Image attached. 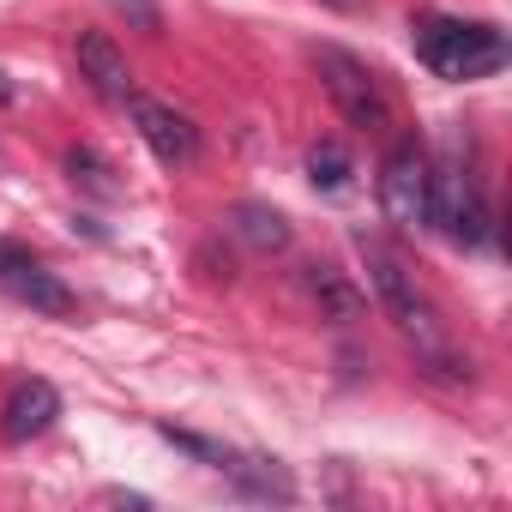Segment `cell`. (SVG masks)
<instances>
[{
  "mask_svg": "<svg viewBox=\"0 0 512 512\" xmlns=\"http://www.w3.org/2000/svg\"><path fill=\"white\" fill-rule=\"evenodd\" d=\"M428 223L452 247H488V205L476 193V175L458 157L428 163Z\"/></svg>",
  "mask_w": 512,
  "mask_h": 512,
  "instance_id": "obj_4",
  "label": "cell"
},
{
  "mask_svg": "<svg viewBox=\"0 0 512 512\" xmlns=\"http://www.w3.org/2000/svg\"><path fill=\"white\" fill-rule=\"evenodd\" d=\"M115 7H127V13H133L145 31H157V7H151V0H115Z\"/></svg>",
  "mask_w": 512,
  "mask_h": 512,
  "instance_id": "obj_16",
  "label": "cell"
},
{
  "mask_svg": "<svg viewBox=\"0 0 512 512\" xmlns=\"http://www.w3.org/2000/svg\"><path fill=\"white\" fill-rule=\"evenodd\" d=\"M247 494H260V500H290L296 494V482H290V470L278 464V458H235L229 452V464H223Z\"/></svg>",
  "mask_w": 512,
  "mask_h": 512,
  "instance_id": "obj_12",
  "label": "cell"
},
{
  "mask_svg": "<svg viewBox=\"0 0 512 512\" xmlns=\"http://www.w3.org/2000/svg\"><path fill=\"white\" fill-rule=\"evenodd\" d=\"M416 55L422 67H434L440 79H488L506 67V37L500 25H482V19H446V13H422L416 19Z\"/></svg>",
  "mask_w": 512,
  "mask_h": 512,
  "instance_id": "obj_1",
  "label": "cell"
},
{
  "mask_svg": "<svg viewBox=\"0 0 512 512\" xmlns=\"http://www.w3.org/2000/svg\"><path fill=\"white\" fill-rule=\"evenodd\" d=\"M235 235H241L247 247H260V253H284V247H290V217L247 199V205H235Z\"/></svg>",
  "mask_w": 512,
  "mask_h": 512,
  "instance_id": "obj_11",
  "label": "cell"
},
{
  "mask_svg": "<svg viewBox=\"0 0 512 512\" xmlns=\"http://www.w3.org/2000/svg\"><path fill=\"white\" fill-rule=\"evenodd\" d=\"M79 73H85V85H91L103 103H127V97H133V67H127V55H121L103 31H85V37H79Z\"/></svg>",
  "mask_w": 512,
  "mask_h": 512,
  "instance_id": "obj_9",
  "label": "cell"
},
{
  "mask_svg": "<svg viewBox=\"0 0 512 512\" xmlns=\"http://www.w3.org/2000/svg\"><path fill=\"white\" fill-rule=\"evenodd\" d=\"M380 205H386V217L398 229H422L428 223V151L416 145V133L392 145V157L380 169Z\"/></svg>",
  "mask_w": 512,
  "mask_h": 512,
  "instance_id": "obj_5",
  "label": "cell"
},
{
  "mask_svg": "<svg viewBox=\"0 0 512 512\" xmlns=\"http://www.w3.org/2000/svg\"><path fill=\"white\" fill-rule=\"evenodd\" d=\"M13 260V241H0V266H7Z\"/></svg>",
  "mask_w": 512,
  "mask_h": 512,
  "instance_id": "obj_19",
  "label": "cell"
},
{
  "mask_svg": "<svg viewBox=\"0 0 512 512\" xmlns=\"http://www.w3.org/2000/svg\"><path fill=\"white\" fill-rule=\"evenodd\" d=\"M350 175H356V163H350V151H344V145L320 139V145L308 151V181H314L320 193H344V187H350Z\"/></svg>",
  "mask_w": 512,
  "mask_h": 512,
  "instance_id": "obj_13",
  "label": "cell"
},
{
  "mask_svg": "<svg viewBox=\"0 0 512 512\" xmlns=\"http://www.w3.org/2000/svg\"><path fill=\"white\" fill-rule=\"evenodd\" d=\"M0 103H13V79L7 73H0Z\"/></svg>",
  "mask_w": 512,
  "mask_h": 512,
  "instance_id": "obj_18",
  "label": "cell"
},
{
  "mask_svg": "<svg viewBox=\"0 0 512 512\" xmlns=\"http://www.w3.org/2000/svg\"><path fill=\"white\" fill-rule=\"evenodd\" d=\"M314 67H320V79H326V97L338 103V115H344L350 127H362V133H386V127H392V103H386V91H380V79H374L368 61H356V55L338 49V43H320V49H314Z\"/></svg>",
  "mask_w": 512,
  "mask_h": 512,
  "instance_id": "obj_3",
  "label": "cell"
},
{
  "mask_svg": "<svg viewBox=\"0 0 512 512\" xmlns=\"http://www.w3.org/2000/svg\"><path fill=\"white\" fill-rule=\"evenodd\" d=\"M0 284H7V296L25 302L31 314H49V320H73V314H79V296H73L49 266H37L31 253H19V247H13V260L0 266Z\"/></svg>",
  "mask_w": 512,
  "mask_h": 512,
  "instance_id": "obj_7",
  "label": "cell"
},
{
  "mask_svg": "<svg viewBox=\"0 0 512 512\" xmlns=\"http://www.w3.org/2000/svg\"><path fill=\"white\" fill-rule=\"evenodd\" d=\"M362 247V266H368V284H374V296H380V308L398 320V332L404 338H416V350L434 362V368H452V356H446V332H440V320H434V308L422 302V290H416V278L404 272V260L386 247V241H356Z\"/></svg>",
  "mask_w": 512,
  "mask_h": 512,
  "instance_id": "obj_2",
  "label": "cell"
},
{
  "mask_svg": "<svg viewBox=\"0 0 512 512\" xmlns=\"http://www.w3.org/2000/svg\"><path fill=\"white\" fill-rule=\"evenodd\" d=\"M320 7H338V13H362L368 0H320Z\"/></svg>",
  "mask_w": 512,
  "mask_h": 512,
  "instance_id": "obj_17",
  "label": "cell"
},
{
  "mask_svg": "<svg viewBox=\"0 0 512 512\" xmlns=\"http://www.w3.org/2000/svg\"><path fill=\"white\" fill-rule=\"evenodd\" d=\"M55 416H61V392H55L49 380H19V386L7 392V404H0V434H7L13 446H25V440L49 434Z\"/></svg>",
  "mask_w": 512,
  "mask_h": 512,
  "instance_id": "obj_8",
  "label": "cell"
},
{
  "mask_svg": "<svg viewBox=\"0 0 512 512\" xmlns=\"http://www.w3.org/2000/svg\"><path fill=\"white\" fill-rule=\"evenodd\" d=\"M157 434H163V440H175L181 452H193V458H199V464H211V470H223V464H229V446H217V440H205V434H187V428H169V422H163Z\"/></svg>",
  "mask_w": 512,
  "mask_h": 512,
  "instance_id": "obj_15",
  "label": "cell"
},
{
  "mask_svg": "<svg viewBox=\"0 0 512 512\" xmlns=\"http://www.w3.org/2000/svg\"><path fill=\"white\" fill-rule=\"evenodd\" d=\"M127 115H133L139 139L151 145V157H157L163 169H187V163L199 157V133H193V121H187V115H175L169 103H151V97H127Z\"/></svg>",
  "mask_w": 512,
  "mask_h": 512,
  "instance_id": "obj_6",
  "label": "cell"
},
{
  "mask_svg": "<svg viewBox=\"0 0 512 512\" xmlns=\"http://www.w3.org/2000/svg\"><path fill=\"white\" fill-rule=\"evenodd\" d=\"M67 169H73V181H79V187H91L97 199H115V193H121V187L109 181V163H103L97 151H67Z\"/></svg>",
  "mask_w": 512,
  "mask_h": 512,
  "instance_id": "obj_14",
  "label": "cell"
},
{
  "mask_svg": "<svg viewBox=\"0 0 512 512\" xmlns=\"http://www.w3.org/2000/svg\"><path fill=\"white\" fill-rule=\"evenodd\" d=\"M302 284H308V296L320 302V314H326V320H362V308H368V296H362L338 266H308V278H302Z\"/></svg>",
  "mask_w": 512,
  "mask_h": 512,
  "instance_id": "obj_10",
  "label": "cell"
}]
</instances>
